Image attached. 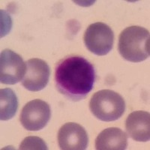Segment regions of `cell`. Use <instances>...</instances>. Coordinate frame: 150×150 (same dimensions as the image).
Segmentation results:
<instances>
[{
	"label": "cell",
	"mask_w": 150,
	"mask_h": 150,
	"mask_svg": "<svg viewBox=\"0 0 150 150\" xmlns=\"http://www.w3.org/2000/svg\"><path fill=\"white\" fill-rule=\"evenodd\" d=\"M20 149L29 150L48 149L47 146L45 142L38 137H27L22 141L20 145Z\"/></svg>",
	"instance_id": "12"
},
{
	"label": "cell",
	"mask_w": 150,
	"mask_h": 150,
	"mask_svg": "<svg viewBox=\"0 0 150 150\" xmlns=\"http://www.w3.org/2000/svg\"><path fill=\"white\" fill-rule=\"evenodd\" d=\"M26 74L22 80L24 88L31 92L44 89L49 82L50 70L46 62L34 58L26 62Z\"/></svg>",
	"instance_id": "7"
},
{
	"label": "cell",
	"mask_w": 150,
	"mask_h": 150,
	"mask_svg": "<svg viewBox=\"0 0 150 150\" xmlns=\"http://www.w3.org/2000/svg\"><path fill=\"white\" fill-rule=\"evenodd\" d=\"M18 108V100L11 89L0 90V120L8 121L14 117Z\"/></svg>",
	"instance_id": "11"
},
{
	"label": "cell",
	"mask_w": 150,
	"mask_h": 150,
	"mask_svg": "<svg viewBox=\"0 0 150 150\" xmlns=\"http://www.w3.org/2000/svg\"><path fill=\"white\" fill-rule=\"evenodd\" d=\"M51 116L50 105L45 101L35 99L24 106L21 112V123L25 129L37 131L43 129Z\"/></svg>",
	"instance_id": "5"
},
{
	"label": "cell",
	"mask_w": 150,
	"mask_h": 150,
	"mask_svg": "<svg viewBox=\"0 0 150 150\" xmlns=\"http://www.w3.org/2000/svg\"><path fill=\"white\" fill-rule=\"evenodd\" d=\"M83 41L89 51L97 56H105L112 50L114 34L107 24L94 23L86 29Z\"/></svg>",
	"instance_id": "4"
},
{
	"label": "cell",
	"mask_w": 150,
	"mask_h": 150,
	"mask_svg": "<svg viewBox=\"0 0 150 150\" xmlns=\"http://www.w3.org/2000/svg\"><path fill=\"white\" fill-rule=\"evenodd\" d=\"M125 128L135 141L147 142L150 139V113L147 111H134L128 115Z\"/></svg>",
	"instance_id": "9"
},
{
	"label": "cell",
	"mask_w": 150,
	"mask_h": 150,
	"mask_svg": "<svg viewBox=\"0 0 150 150\" xmlns=\"http://www.w3.org/2000/svg\"><path fill=\"white\" fill-rule=\"evenodd\" d=\"M26 65L22 57L9 49L2 50L0 56V81L14 85L23 79Z\"/></svg>",
	"instance_id": "6"
},
{
	"label": "cell",
	"mask_w": 150,
	"mask_h": 150,
	"mask_svg": "<svg viewBox=\"0 0 150 150\" xmlns=\"http://www.w3.org/2000/svg\"><path fill=\"white\" fill-rule=\"evenodd\" d=\"M89 109L92 114L101 121H116L124 113L125 102L117 92L110 89H103L92 96Z\"/></svg>",
	"instance_id": "3"
},
{
	"label": "cell",
	"mask_w": 150,
	"mask_h": 150,
	"mask_svg": "<svg viewBox=\"0 0 150 150\" xmlns=\"http://www.w3.org/2000/svg\"><path fill=\"white\" fill-rule=\"evenodd\" d=\"M149 32L138 26L127 27L119 37L118 50L127 61L140 62L149 58L150 54Z\"/></svg>",
	"instance_id": "2"
},
{
	"label": "cell",
	"mask_w": 150,
	"mask_h": 150,
	"mask_svg": "<svg viewBox=\"0 0 150 150\" xmlns=\"http://www.w3.org/2000/svg\"><path fill=\"white\" fill-rule=\"evenodd\" d=\"M127 146V134L119 128L103 130L96 140V149L98 150H123Z\"/></svg>",
	"instance_id": "10"
},
{
	"label": "cell",
	"mask_w": 150,
	"mask_h": 150,
	"mask_svg": "<svg viewBox=\"0 0 150 150\" xmlns=\"http://www.w3.org/2000/svg\"><path fill=\"white\" fill-rule=\"evenodd\" d=\"M58 143L63 150H84L88 146L89 138L86 131L80 125L68 122L60 128Z\"/></svg>",
	"instance_id": "8"
},
{
	"label": "cell",
	"mask_w": 150,
	"mask_h": 150,
	"mask_svg": "<svg viewBox=\"0 0 150 150\" xmlns=\"http://www.w3.org/2000/svg\"><path fill=\"white\" fill-rule=\"evenodd\" d=\"M95 81V68L83 57L69 56L56 65V89L70 101L77 102L85 98L92 91Z\"/></svg>",
	"instance_id": "1"
}]
</instances>
